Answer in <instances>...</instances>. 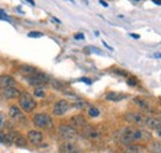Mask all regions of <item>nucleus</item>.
<instances>
[{
  "label": "nucleus",
  "mask_w": 161,
  "mask_h": 153,
  "mask_svg": "<svg viewBox=\"0 0 161 153\" xmlns=\"http://www.w3.org/2000/svg\"><path fill=\"white\" fill-rule=\"evenodd\" d=\"M150 135L145 131H142L140 129L136 127H125L120 135V142L123 145H129V143H134V142H139V141H145L149 140Z\"/></svg>",
  "instance_id": "obj_1"
},
{
  "label": "nucleus",
  "mask_w": 161,
  "mask_h": 153,
  "mask_svg": "<svg viewBox=\"0 0 161 153\" xmlns=\"http://www.w3.org/2000/svg\"><path fill=\"white\" fill-rule=\"evenodd\" d=\"M19 99V108H20L22 111L25 113H32L36 108V101L34 100V98L31 94L24 92L21 93L20 96L18 98Z\"/></svg>",
  "instance_id": "obj_2"
},
{
  "label": "nucleus",
  "mask_w": 161,
  "mask_h": 153,
  "mask_svg": "<svg viewBox=\"0 0 161 153\" xmlns=\"http://www.w3.org/2000/svg\"><path fill=\"white\" fill-rule=\"evenodd\" d=\"M32 122L36 127L39 129H43V130H47V129H51L53 126V121L51 119V116L46 113H39V114H35L32 116Z\"/></svg>",
  "instance_id": "obj_3"
},
{
  "label": "nucleus",
  "mask_w": 161,
  "mask_h": 153,
  "mask_svg": "<svg viewBox=\"0 0 161 153\" xmlns=\"http://www.w3.org/2000/svg\"><path fill=\"white\" fill-rule=\"evenodd\" d=\"M50 76H47V74H45V73H40V72H37V73H35V74H32V76H26V82L31 85V87H34V88H42L45 84H47V83H50Z\"/></svg>",
  "instance_id": "obj_4"
},
{
  "label": "nucleus",
  "mask_w": 161,
  "mask_h": 153,
  "mask_svg": "<svg viewBox=\"0 0 161 153\" xmlns=\"http://www.w3.org/2000/svg\"><path fill=\"white\" fill-rule=\"evenodd\" d=\"M57 131H58V135H60L61 138H63V140H66V141L75 140V138H77V136H78L77 129H75L73 126L67 125V124H62V125H60Z\"/></svg>",
  "instance_id": "obj_5"
},
{
  "label": "nucleus",
  "mask_w": 161,
  "mask_h": 153,
  "mask_svg": "<svg viewBox=\"0 0 161 153\" xmlns=\"http://www.w3.org/2000/svg\"><path fill=\"white\" fill-rule=\"evenodd\" d=\"M146 115H142L140 113H128L125 114V120L129 122V124H133V125H136V126H140L144 127L146 126Z\"/></svg>",
  "instance_id": "obj_6"
},
{
  "label": "nucleus",
  "mask_w": 161,
  "mask_h": 153,
  "mask_svg": "<svg viewBox=\"0 0 161 153\" xmlns=\"http://www.w3.org/2000/svg\"><path fill=\"white\" fill-rule=\"evenodd\" d=\"M71 108V104L64 100V99H61L58 101H56L53 104V108H52V114L55 116H63L66 114Z\"/></svg>",
  "instance_id": "obj_7"
},
{
  "label": "nucleus",
  "mask_w": 161,
  "mask_h": 153,
  "mask_svg": "<svg viewBox=\"0 0 161 153\" xmlns=\"http://www.w3.org/2000/svg\"><path fill=\"white\" fill-rule=\"evenodd\" d=\"M8 135V145H15L18 147H25L27 145V138L19 132H10Z\"/></svg>",
  "instance_id": "obj_8"
},
{
  "label": "nucleus",
  "mask_w": 161,
  "mask_h": 153,
  "mask_svg": "<svg viewBox=\"0 0 161 153\" xmlns=\"http://www.w3.org/2000/svg\"><path fill=\"white\" fill-rule=\"evenodd\" d=\"M60 153H80V150L75 142L64 141L60 145Z\"/></svg>",
  "instance_id": "obj_9"
},
{
  "label": "nucleus",
  "mask_w": 161,
  "mask_h": 153,
  "mask_svg": "<svg viewBox=\"0 0 161 153\" xmlns=\"http://www.w3.org/2000/svg\"><path fill=\"white\" fill-rule=\"evenodd\" d=\"M69 125L73 126L75 129H83L88 124H87V120L84 119L83 115H75L69 119Z\"/></svg>",
  "instance_id": "obj_10"
},
{
  "label": "nucleus",
  "mask_w": 161,
  "mask_h": 153,
  "mask_svg": "<svg viewBox=\"0 0 161 153\" xmlns=\"http://www.w3.org/2000/svg\"><path fill=\"white\" fill-rule=\"evenodd\" d=\"M83 136L87 137V138H89V140H92V141H96V140H99L101 138V132L97 129L87 125L86 127H83Z\"/></svg>",
  "instance_id": "obj_11"
},
{
  "label": "nucleus",
  "mask_w": 161,
  "mask_h": 153,
  "mask_svg": "<svg viewBox=\"0 0 161 153\" xmlns=\"http://www.w3.org/2000/svg\"><path fill=\"white\" fill-rule=\"evenodd\" d=\"M43 140V135L41 131H37V130H31L27 132V141L32 145H39L42 142Z\"/></svg>",
  "instance_id": "obj_12"
},
{
  "label": "nucleus",
  "mask_w": 161,
  "mask_h": 153,
  "mask_svg": "<svg viewBox=\"0 0 161 153\" xmlns=\"http://www.w3.org/2000/svg\"><path fill=\"white\" fill-rule=\"evenodd\" d=\"M21 94V92L18 89V88H15V87H10V88H6V89H4V90H1V95L4 99H8V100H10V99H16V98H19Z\"/></svg>",
  "instance_id": "obj_13"
},
{
  "label": "nucleus",
  "mask_w": 161,
  "mask_h": 153,
  "mask_svg": "<svg viewBox=\"0 0 161 153\" xmlns=\"http://www.w3.org/2000/svg\"><path fill=\"white\" fill-rule=\"evenodd\" d=\"M146 127L155 130V131H160L161 130V120L155 117V116H147L146 117Z\"/></svg>",
  "instance_id": "obj_14"
},
{
  "label": "nucleus",
  "mask_w": 161,
  "mask_h": 153,
  "mask_svg": "<svg viewBox=\"0 0 161 153\" xmlns=\"http://www.w3.org/2000/svg\"><path fill=\"white\" fill-rule=\"evenodd\" d=\"M16 82L15 79L11 76H0V89L4 90L6 88H10V87H15Z\"/></svg>",
  "instance_id": "obj_15"
},
{
  "label": "nucleus",
  "mask_w": 161,
  "mask_h": 153,
  "mask_svg": "<svg viewBox=\"0 0 161 153\" xmlns=\"http://www.w3.org/2000/svg\"><path fill=\"white\" fill-rule=\"evenodd\" d=\"M9 116H10L13 120H16V121L24 119V115H22L21 109L19 106H15V105H13V106L9 108Z\"/></svg>",
  "instance_id": "obj_16"
},
{
  "label": "nucleus",
  "mask_w": 161,
  "mask_h": 153,
  "mask_svg": "<svg viewBox=\"0 0 161 153\" xmlns=\"http://www.w3.org/2000/svg\"><path fill=\"white\" fill-rule=\"evenodd\" d=\"M19 71H20V73H22L24 76H32V74H35V73L39 72L36 67L30 66V64H21L20 67H19Z\"/></svg>",
  "instance_id": "obj_17"
},
{
  "label": "nucleus",
  "mask_w": 161,
  "mask_h": 153,
  "mask_svg": "<svg viewBox=\"0 0 161 153\" xmlns=\"http://www.w3.org/2000/svg\"><path fill=\"white\" fill-rule=\"evenodd\" d=\"M133 101H134V104H136V106L141 109L142 111H151V108H150V105H149V103L146 101V100H144L142 98H134L133 99Z\"/></svg>",
  "instance_id": "obj_18"
},
{
  "label": "nucleus",
  "mask_w": 161,
  "mask_h": 153,
  "mask_svg": "<svg viewBox=\"0 0 161 153\" xmlns=\"http://www.w3.org/2000/svg\"><path fill=\"white\" fill-rule=\"evenodd\" d=\"M126 98H128V95L121 94V93H115V92H110V93L105 94V99L109 101H120V100H124Z\"/></svg>",
  "instance_id": "obj_19"
},
{
  "label": "nucleus",
  "mask_w": 161,
  "mask_h": 153,
  "mask_svg": "<svg viewBox=\"0 0 161 153\" xmlns=\"http://www.w3.org/2000/svg\"><path fill=\"white\" fill-rule=\"evenodd\" d=\"M124 153H140L141 152V147L139 145H133V143H129V145H125L124 150H123Z\"/></svg>",
  "instance_id": "obj_20"
},
{
  "label": "nucleus",
  "mask_w": 161,
  "mask_h": 153,
  "mask_svg": "<svg viewBox=\"0 0 161 153\" xmlns=\"http://www.w3.org/2000/svg\"><path fill=\"white\" fill-rule=\"evenodd\" d=\"M50 83H51V85H52L55 89H58V90H66V85H64V84H62V83L58 82V80L51 79V80H50Z\"/></svg>",
  "instance_id": "obj_21"
},
{
  "label": "nucleus",
  "mask_w": 161,
  "mask_h": 153,
  "mask_svg": "<svg viewBox=\"0 0 161 153\" xmlns=\"http://www.w3.org/2000/svg\"><path fill=\"white\" fill-rule=\"evenodd\" d=\"M88 115L91 116V117H98L101 113H99V110L97 109V108H94V106H91L89 109H88Z\"/></svg>",
  "instance_id": "obj_22"
},
{
  "label": "nucleus",
  "mask_w": 161,
  "mask_h": 153,
  "mask_svg": "<svg viewBox=\"0 0 161 153\" xmlns=\"http://www.w3.org/2000/svg\"><path fill=\"white\" fill-rule=\"evenodd\" d=\"M34 95L36 96V98H45L46 96V92L43 90V88H35Z\"/></svg>",
  "instance_id": "obj_23"
},
{
  "label": "nucleus",
  "mask_w": 161,
  "mask_h": 153,
  "mask_svg": "<svg viewBox=\"0 0 161 153\" xmlns=\"http://www.w3.org/2000/svg\"><path fill=\"white\" fill-rule=\"evenodd\" d=\"M151 152L161 153V143H154V145L151 146Z\"/></svg>",
  "instance_id": "obj_24"
},
{
  "label": "nucleus",
  "mask_w": 161,
  "mask_h": 153,
  "mask_svg": "<svg viewBox=\"0 0 161 153\" xmlns=\"http://www.w3.org/2000/svg\"><path fill=\"white\" fill-rule=\"evenodd\" d=\"M41 36H43V34H41V32H37V31H32V32H29V37H41Z\"/></svg>",
  "instance_id": "obj_25"
},
{
  "label": "nucleus",
  "mask_w": 161,
  "mask_h": 153,
  "mask_svg": "<svg viewBox=\"0 0 161 153\" xmlns=\"http://www.w3.org/2000/svg\"><path fill=\"white\" fill-rule=\"evenodd\" d=\"M113 72H114L115 74H118V76H128V73H126L125 71H121V69H113Z\"/></svg>",
  "instance_id": "obj_26"
},
{
  "label": "nucleus",
  "mask_w": 161,
  "mask_h": 153,
  "mask_svg": "<svg viewBox=\"0 0 161 153\" xmlns=\"http://www.w3.org/2000/svg\"><path fill=\"white\" fill-rule=\"evenodd\" d=\"M73 106H75V108H77V109H83V108H86V106H87V104H86L84 101H80V103L73 104Z\"/></svg>",
  "instance_id": "obj_27"
},
{
  "label": "nucleus",
  "mask_w": 161,
  "mask_h": 153,
  "mask_svg": "<svg viewBox=\"0 0 161 153\" xmlns=\"http://www.w3.org/2000/svg\"><path fill=\"white\" fill-rule=\"evenodd\" d=\"M126 83H128L130 87H136V80L133 79V78H128V79H126Z\"/></svg>",
  "instance_id": "obj_28"
},
{
  "label": "nucleus",
  "mask_w": 161,
  "mask_h": 153,
  "mask_svg": "<svg viewBox=\"0 0 161 153\" xmlns=\"http://www.w3.org/2000/svg\"><path fill=\"white\" fill-rule=\"evenodd\" d=\"M4 124H5V117L3 114H0V129L4 127Z\"/></svg>",
  "instance_id": "obj_29"
},
{
  "label": "nucleus",
  "mask_w": 161,
  "mask_h": 153,
  "mask_svg": "<svg viewBox=\"0 0 161 153\" xmlns=\"http://www.w3.org/2000/svg\"><path fill=\"white\" fill-rule=\"evenodd\" d=\"M75 38H76V40H83V38H84V35H83V34H77V35L75 36Z\"/></svg>",
  "instance_id": "obj_30"
},
{
  "label": "nucleus",
  "mask_w": 161,
  "mask_h": 153,
  "mask_svg": "<svg viewBox=\"0 0 161 153\" xmlns=\"http://www.w3.org/2000/svg\"><path fill=\"white\" fill-rule=\"evenodd\" d=\"M130 36H131V37H133V38H140V36H139L138 34H131Z\"/></svg>",
  "instance_id": "obj_31"
},
{
  "label": "nucleus",
  "mask_w": 161,
  "mask_h": 153,
  "mask_svg": "<svg viewBox=\"0 0 161 153\" xmlns=\"http://www.w3.org/2000/svg\"><path fill=\"white\" fill-rule=\"evenodd\" d=\"M82 82H86L87 84H91V80L89 79H86V78H82Z\"/></svg>",
  "instance_id": "obj_32"
},
{
  "label": "nucleus",
  "mask_w": 161,
  "mask_h": 153,
  "mask_svg": "<svg viewBox=\"0 0 161 153\" xmlns=\"http://www.w3.org/2000/svg\"><path fill=\"white\" fill-rule=\"evenodd\" d=\"M101 4H102V5H103V6H105V8L108 6V4H107L105 1H103V0H101Z\"/></svg>",
  "instance_id": "obj_33"
},
{
  "label": "nucleus",
  "mask_w": 161,
  "mask_h": 153,
  "mask_svg": "<svg viewBox=\"0 0 161 153\" xmlns=\"http://www.w3.org/2000/svg\"><path fill=\"white\" fill-rule=\"evenodd\" d=\"M155 4H158V5H161V0H153Z\"/></svg>",
  "instance_id": "obj_34"
},
{
  "label": "nucleus",
  "mask_w": 161,
  "mask_h": 153,
  "mask_svg": "<svg viewBox=\"0 0 161 153\" xmlns=\"http://www.w3.org/2000/svg\"><path fill=\"white\" fill-rule=\"evenodd\" d=\"M26 1H29L31 5H35V3H34V0H26Z\"/></svg>",
  "instance_id": "obj_35"
},
{
  "label": "nucleus",
  "mask_w": 161,
  "mask_h": 153,
  "mask_svg": "<svg viewBox=\"0 0 161 153\" xmlns=\"http://www.w3.org/2000/svg\"><path fill=\"white\" fill-rule=\"evenodd\" d=\"M155 57H156V58H161V53H156V55H155Z\"/></svg>",
  "instance_id": "obj_36"
},
{
  "label": "nucleus",
  "mask_w": 161,
  "mask_h": 153,
  "mask_svg": "<svg viewBox=\"0 0 161 153\" xmlns=\"http://www.w3.org/2000/svg\"><path fill=\"white\" fill-rule=\"evenodd\" d=\"M0 15H4V16H5V13H4L1 9H0Z\"/></svg>",
  "instance_id": "obj_37"
},
{
  "label": "nucleus",
  "mask_w": 161,
  "mask_h": 153,
  "mask_svg": "<svg viewBox=\"0 0 161 153\" xmlns=\"http://www.w3.org/2000/svg\"><path fill=\"white\" fill-rule=\"evenodd\" d=\"M138 1H139V0H138Z\"/></svg>",
  "instance_id": "obj_38"
}]
</instances>
